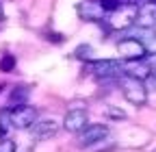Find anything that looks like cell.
I'll list each match as a JSON object with an SVG mask.
<instances>
[{"label": "cell", "instance_id": "5", "mask_svg": "<svg viewBox=\"0 0 156 152\" xmlns=\"http://www.w3.org/2000/svg\"><path fill=\"white\" fill-rule=\"evenodd\" d=\"M9 115L13 128L22 130V128H30L37 122V109L30 104H15L13 109H9Z\"/></svg>", "mask_w": 156, "mask_h": 152}, {"label": "cell", "instance_id": "11", "mask_svg": "<svg viewBox=\"0 0 156 152\" xmlns=\"http://www.w3.org/2000/svg\"><path fill=\"white\" fill-rule=\"evenodd\" d=\"M30 132L35 139H50L58 132V124L54 120H41V122H35L30 126Z\"/></svg>", "mask_w": 156, "mask_h": 152}, {"label": "cell", "instance_id": "17", "mask_svg": "<svg viewBox=\"0 0 156 152\" xmlns=\"http://www.w3.org/2000/svg\"><path fill=\"white\" fill-rule=\"evenodd\" d=\"M102 5H104V9L111 13V11H115V9H119V7L124 5V0H102Z\"/></svg>", "mask_w": 156, "mask_h": 152}, {"label": "cell", "instance_id": "21", "mask_svg": "<svg viewBox=\"0 0 156 152\" xmlns=\"http://www.w3.org/2000/svg\"><path fill=\"white\" fill-rule=\"evenodd\" d=\"M0 89H2V85H0Z\"/></svg>", "mask_w": 156, "mask_h": 152}, {"label": "cell", "instance_id": "10", "mask_svg": "<svg viewBox=\"0 0 156 152\" xmlns=\"http://www.w3.org/2000/svg\"><path fill=\"white\" fill-rule=\"evenodd\" d=\"M134 26H139V28H154L156 26V2L147 0L145 5H139Z\"/></svg>", "mask_w": 156, "mask_h": 152}, {"label": "cell", "instance_id": "4", "mask_svg": "<svg viewBox=\"0 0 156 152\" xmlns=\"http://www.w3.org/2000/svg\"><path fill=\"white\" fill-rule=\"evenodd\" d=\"M91 74L100 81H111V78L119 81L124 76V70H122V63L115 59H98V61H91Z\"/></svg>", "mask_w": 156, "mask_h": 152}, {"label": "cell", "instance_id": "22", "mask_svg": "<svg viewBox=\"0 0 156 152\" xmlns=\"http://www.w3.org/2000/svg\"><path fill=\"white\" fill-rule=\"evenodd\" d=\"M152 2H156V0H152Z\"/></svg>", "mask_w": 156, "mask_h": 152}, {"label": "cell", "instance_id": "15", "mask_svg": "<svg viewBox=\"0 0 156 152\" xmlns=\"http://www.w3.org/2000/svg\"><path fill=\"white\" fill-rule=\"evenodd\" d=\"M13 67H15V56L5 54V56H2V61H0V70H2V72H11Z\"/></svg>", "mask_w": 156, "mask_h": 152}, {"label": "cell", "instance_id": "2", "mask_svg": "<svg viewBox=\"0 0 156 152\" xmlns=\"http://www.w3.org/2000/svg\"><path fill=\"white\" fill-rule=\"evenodd\" d=\"M119 87H122V93H124V98L134 104V107H143L147 102V89L143 85V81L139 78H132V76H122L119 78Z\"/></svg>", "mask_w": 156, "mask_h": 152}, {"label": "cell", "instance_id": "16", "mask_svg": "<svg viewBox=\"0 0 156 152\" xmlns=\"http://www.w3.org/2000/svg\"><path fill=\"white\" fill-rule=\"evenodd\" d=\"M0 152H15V141L2 137V139H0Z\"/></svg>", "mask_w": 156, "mask_h": 152}, {"label": "cell", "instance_id": "19", "mask_svg": "<svg viewBox=\"0 0 156 152\" xmlns=\"http://www.w3.org/2000/svg\"><path fill=\"white\" fill-rule=\"evenodd\" d=\"M152 81H154V85H156V67L152 70Z\"/></svg>", "mask_w": 156, "mask_h": 152}, {"label": "cell", "instance_id": "3", "mask_svg": "<svg viewBox=\"0 0 156 152\" xmlns=\"http://www.w3.org/2000/svg\"><path fill=\"white\" fill-rule=\"evenodd\" d=\"M117 54H119L122 61H134V59H145L150 52L139 37L132 35V37H124V39L117 42Z\"/></svg>", "mask_w": 156, "mask_h": 152}, {"label": "cell", "instance_id": "7", "mask_svg": "<svg viewBox=\"0 0 156 152\" xmlns=\"http://www.w3.org/2000/svg\"><path fill=\"white\" fill-rule=\"evenodd\" d=\"M106 135H108L106 126H102V124H87L80 132H78V146H80V148H89L93 143H100Z\"/></svg>", "mask_w": 156, "mask_h": 152}, {"label": "cell", "instance_id": "12", "mask_svg": "<svg viewBox=\"0 0 156 152\" xmlns=\"http://www.w3.org/2000/svg\"><path fill=\"white\" fill-rule=\"evenodd\" d=\"M11 128H13V124H11L9 109H2V111H0V139H2V137H7Z\"/></svg>", "mask_w": 156, "mask_h": 152}, {"label": "cell", "instance_id": "14", "mask_svg": "<svg viewBox=\"0 0 156 152\" xmlns=\"http://www.w3.org/2000/svg\"><path fill=\"white\" fill-rule=\"evenodd\" d=\"M26 100H28V89H26V87H15V89L11 91V102H15V104H26Z\"/></svg>", "mask_w": 156, "mask_h": 152}, {"label": "cell", "instance_id": "8", "mask_svg": "<svg viewBox=\"0 0 156 152\" xmlns=\"http://www.w3.org/2000/svg\"><path fill=\"white\" fill-rule=\"evenodd\" d=\"M122 70L126 76H132V78H139V81H147L152 78V65L145 59H134V61H124Z\"/></svg>", "mask_w": 156, "mask_h": 152}, {"label": "cell", "instance_id": "1", "mask_svg": "<svg viewBox=\"0 0 156 152\" xmlns=\"http://www.w3.org/2000/svg\"><path fill=\"white\" fill-rule=\"evenodd\" d=\"M136 11H139V5L136 2H124L119 9L111 11L104 17V22L111 31H128L136 22Z\"/></svg>", "mask_w": 156, "mask_h": 152}, {"label": "cell", "instance_id": "6", "mask_svg": "<svg viewBox=\"0 0 156 152\" xmlns=\"http://www.w3.org/2000/svg\"><path fill=\"white\" fill-rule=\"evenodd\" d=\"M78 15H80L85 22H104L108 11L104 9L102 0H83V2L78 5Z\"/></svg>", "mask_w": 156, "mask_h": 152}, {"label": "cell", "instance_id": "20", "mask_svg": "<svg viewBox=\"0 0 156 152\" xmlns=\"http://www.w3.org/2000/svg\"><path fill=\"white\" fill-rule=\"evenodd\" d=\"M0 22H2V5H0Z\"/></svg>", "mask_w": 156, "mask_h": 152}, {"label": "cell", "instance_id": "18", "mask_svg": "<svg viewBox=\"0 0 156 152\" xmlns=\"http://www.w3.org/2000/svg\"><path fill=\"white\" fill-rule=\"evenodd\" d=\"M108 118H113V120H124L126 113H124V111H115V107H108Z\"/></svg>", "mask_w": 156, "mask_h": 152}, {"label": "cell", "instance_id": "9", "mask_svg": "<svg viewBox=\"0 0 156 152\" xmlns=\"http://www.w3.org/2000/svg\"><path fill=\"white\" fill-rule=\"evenodd\" d=\"M89 124V118H87V111L85 109H72L65 113V118H63V128L67 132H80L85 126Z\"/></svg>", "mask_w": 156, "mask_h": 152}, {"label": "cell", "instance_id": "13", "mask_svg": "<svg viewBox=\"0 0 156 152\" xmlns=\"http://www.w3.org/2000/svg\"><path fill=\"white\" fill-rule=\"evenodd\" d=\"M74 56H76V59H80V61H93V48L89 46V44H80V46H78L76 50H74Z\"/></svg>", "mask_w": 156, "mask_h": 152}]
</instances>
